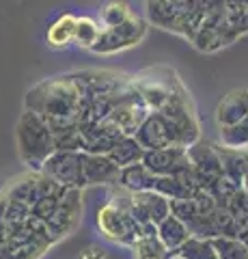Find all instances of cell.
Instances as JSON below:
<instances>
[{
	"label": "cell",
	"instance_id": "obj_2",
	"mask_svg": "<svg viewBox=\"0 0 248 259\" xmlns=\"http://www.w3.org/2000/svg\"><path fill=\"white\" fill-rule=\"evenodd\" d=\"M15 147L28 171L41 173L45 160L57 151V136L41 115L26 108L15 123Z\"/></svg>",
	"mask_w": 248,
	"mask_h": 259
},
{
	"label": "cell",
	"instance_id": "obj_3",
	"mask_svg": "<svg viewBox=\"0 0 248 259\" xmlns=\"http://www.w3.org/2000/svg\"><path fill=\"white\" fill-rule=\"evenodd\" d=\"M57 244L45 221L30 214L24 225L7 227L0 240V259H41L45 250Z\"/></svg>",
	"mask_w": 248,
	"mask_h": 259
},
{
	"label": "cell",
	"instance_id": "obj_6",
	"mask_svg": "<svg viewBox=\"0 0 248 259\" xmlns=\"http://www.w3.org/2000/svg\"><path fill=\"white\" fill-rule=\"evenodd\" d=\"M160 112L171 121V125L175 127V134H177V143L181 147H190V145H194L199 141V121L194 117V110H192L190 97L181 87Z\"/></svg>",
	"mask_w": 248,
	"mask_h": 259
},
{
	"label": "cell",
	"instance_id": "obj_17",
	"mask_svg": "<svg viewBox=\"0 0 248 259\" xmlns=\"http://www.w3.org/2000/svg\"><path fill=\"white\" fill-rule=\"evenodd\" d=\"M158 184V175H154L149 168L142 164V162H136L121 168V175H119L117 186L125 192H147V190H156Z\"/></svg>",
	"mask_w": 248,
	"mask_h": 259
},
{
	"label": "cell",
	"instance_id": "obj_18",
	"mask_svg": "<svg viewBox=\"0 0 248 259\" xmlns=\"http://www.w3.org/2000/svg\"><path fill=\"white\" fill-rule=\"evenodd\" d=\"M108 158L115 162L119 168H125L130 164H136V162H142L145 158V147L136 141V136H121L115 147L108 151Z\"/></svg>",
	"mask_w": 248,
	"mask_h": 259
},
{
	"label": "cell",
	"instance_id": "obj_27",
	"mask_svg": "<svg viewBox=\"0 0 248 259\" xmlns=\"http://www.w3.org/2000/svg\"><path fill=\"white\" fill-rule=\"evenodd\" d=\"M214 246L218 250L220 259H248V246L244 240L220 236V238H214Z\"/></svg>",
	"mask_w": 248,
	"mask_h": 259
},
{
	"label": "cell",
	"instance_id": "obj_19",
	"mask_svg": "<svg viewBox=\"0 0 248 259\" xmlns=\"http://www.w3.org/2000/svg\"><path fill=\"white\" fill-rule=\"evenodd\" d=\"M192 236V231L188 229V225L179 221L175 214L171 216H166L162 223L158 225V238L164 242V246L171 250H177L183 242H188V238Z\"/></svg>",
	"mask_w": 248,
	"mask_h": 259
},
{
	"label": "cell",
	"instance_id": "obj_13",
	"mask_svg": "<svg viewBox=\"0 0 248 259\" xmlns=\"http://www.w3.org/2000/svg\"><path fill=\"white\" fill-rule=\"evenodd\" d=\"M142 164H145L149 171L154 175H158V177L175 175V173L183 171L186 166H190L188 147H181V145H171V147L145 151Z\"/></svg>",
	"mask_w": 248,
	"mask_h": 259
},
{
	"label": "cell",
	"instance_id": "obj_15",
	"mask_svg": "<svg viewBox=\"0 0 248 259\" xmlns=\"http://www.w3.org/2000/svg\"><path fill=\"white\" fill-rule=\"evenodd\" d=\"M121 168L108 156L102 153H84V177L86 186H110L119 182Z\"/></svg>",
	"mask_w": 248,
	"mask_h": 259
},
{
	"label": "cell",
	"instance_id": "obj_12",
	"mask_svg": "<svg viewBox=\"0 0 248 259\" xmlns=\"http://www.w3.org/2000/svg\"><path fill=\"white\" fill-rule=\"evenodd\" d=\"M80 132H82V151L84 153H102V156H108V151L115 147V143L125 136L121 132L113 119H104L97 123H89V125H80Z\"/></svg>",
	"mask_w": 248,
	"mask_h": 259
},
{
	"label": "cell",
	"instance_id": "obj_29",
	"mask_svg": "<svg viewBox=\"0 0 248 259\" xmlns=\"http://www.w3.org/2000/svg\"><path fill=\"white\" fill-rule=\"evenodd\" d=\"M225 236L237 238V240H244L248 236V212H233L231 214V221L227 225Z\"/></svg>",
	"mask_w": 248,
	"mask_h": 259
},
{
	"label": "cell",
	"instance_id": "obj_10",
	"mask_svg": "<svg viewBox=\"0 0 248 259\" xmlns=\"http://www.w3.org/2000/svg\"><path fill=\"white\" fill-rule=\"evenodd\" d=\"M82 207H84L82 205V190L65 188L57 212L45 221L47 227H50L54 240L59 242L76 229V225L80 223V216H82Z\"/></svg>",
	"mask_w": 248,
	"mask_h": 259
},
{
	"label": "cell",
	"instance_id": "obj_30",
	"mask_svg": "<svg viewBox=\"0 0 248 259\" xmlns=\"http://www.w3.org/2000/svg\"><path fill=\"white\" fill-rule=\"evenodd\" d=\"M5 205H7V194L5 190L0 192V240L7 233V223H5Z\"/></svg>",
	"mask_w": 248,
	"mask_h": 259
},
{
	"label": "cell",
	"instance_id": "obj_24",
	"mask_svg": "<svg viewBox=\"0 0 248 259\" xmlns=\"http://www.w3.org/2000/svg\"><path fill=\"white\" fill-rule=\"evenodd\" d=\"M220 143L229 149H244L248 147V117L239 119L233 125L220 127Z\"/></svg>",
	"mask_w": 248,
	"mask_h": 259
},
{
	"label": "cell",
	"instance_id": "obj_28",
	"mask_svg": "<svg viewBox=\"0 0 248 259\" xmlns=\"http://www.w3.org/2000/svg\"><path fill=\"white\" fill-rule=\"evenodd\" d=\"M33 214V207L28 203H22V201H15L7 197V205H5V223L7 227H18L24 225Z\"/></svg>",
	"mask_w": 248,
	"mask_h": 259
},
{
	"label": "cell",
	"instance_id": "obj_20",
	"mask_svg": "<svg viewBox=\"0 0 248 259\" xmlns=\"http://www.w3.org/2000/svg\"><path fill=\"white\" fill-rule=\"evenodd\" d=\"M76 24H78V18L74 13H63L54 20L50 26H47V44L52 48H65L74 41V32H76Z\"/></svg>",
	"mask_w": 248,
	"mask_h": 259
},
{
	"label": "cell",
	"instance_id": "obj_7",
	"mask_svg": "<svg viewBox=\"0 0 248 259\" xmlns=\"http://www.w3.org/2000/svg\"><path fill=\"white\" fill-rule=\"evenodd\" d=\"M145 35H147V22L138 18V15H132V18H127L123 24H119L115 28H104L91 52H95V54L121 52L136 44H140L142 39H145Z\"/></svg>",
	"mask_w": 248,
	"mask_h": 259
},
{
	"label": "cell",
	"instance_id": "obj_14",
	"mask_svg": "<svg viewBox=\"0 0 248 259\" xmlns=\"http://www.w3.org/2000/svg\"><path fill=\"white\" fill-rule=\"evenodd\" d=\"M138 95L142 97V102L149 106V110H162L166 104L171 102V97L177 93V89L181 87L175 78H145L138 76V80H134L132 84Z\"/></svg>",
	"mask_w": 248,
	"mask_h": 259
},
{
	"label": "cell",
	"instance_id": "obj_23",
	"mask_svg": "<svg viewBox=\"0 0 248 259\" xmlns=\"http://www.w3.org/2000/svg\"><path fill=\"white\" fill-rule=\"evenodd\" d=\"M130 248L134 259H171V250L164 246V242L158 238V233L140 236Z\"/></svg>",
	"mask_w": 248,
	"mask_h": 259
},
{
	"label": "cell",
	"instance_id": "obj_8",
	"mask_svg": "<svg viewBox=\"0 0 248 259\" xmlns=\"http://www.w3.org/2000/svg\"><path fill=\"white\" fill-rule=\"evenodd\" d=\"M188 158H190L192 171L196 175L199 188L212 192L214 186L225 177V166H222V158H220L218 147H214V145L199 139L194 145L188 147Z\"/></svg>",
	"mask_w": 248,
	"mask_h": 259
},
{
	"label": "cell",
	"instance_id": "obj_11",
	"mask_svg": "<svg viewBox=\"0 0 248 259\" xmlns=\"http://www.w3.org/2000/svg\"><path fill=\"white\" fill-rule=\"evenodd\" d=\"M134 136H136V141L145 147V151L179 145L177 134H175V127L171 125V121L166 119L160 110H151L145 117V121L140 123V127L136 130Z\"/></svg>",
	"mask_w": 248,
	"mask_h": 259
},
{
	"label": "cell",
	"instance_id": "obj_9",
	"mask_svg": "<svg viewBox=\"0 0 248 259\" xmlns=\"http://www.w3.org/2000/svg\"><path fill=\"white\" fill-rule=\"evenodd\" d=\"M149 106L142 102V97L138 95L134 87L123 89L121 93H117L115 97V106L110 112V119L121 127V132L125 136H134L136 130L140 127V123L149 115Z\"/></svg>",
	"mask_w": 248,
	"mask_h": 259
},
{
	"label": "cell",
	"instance_id": "obj_5",
	"mask_svg": "<svg viewBox=\"0 0 248 259\" xmlns=\"http://www.w3.org/2000/svg\"><path fill=\"white\" fill-rule=\"evenodd\" d=\"M45 177L57 182L63 188H86L84 177V151H61L57 149L50 158L45 160L41 168Z\"/></svg>",
	"mask_w": 248,
	"mask_h": 259
},
{
	"label": "cell",
	"instance_id": "obj_21",
	"mask_svg": "<svg viewBox=\"0 0 248 259\" xmlns=\"http://www.w3.org/2000/svg\"><path fill=\"white\" fill-rule=\"evenodd\" d=\"M222 166H225V175L233 180L237 186H244L246 173H248V153L242 149H229V147H218Z\"/></svg>",
	"mask_w": 248,
	"mask_h": 259
},
{
	"label": "cell",
	"instance_id": "obj_25",
	"mask_svg": "<svg viewBox=\"0 0 248 259\" xmlns=\"http://www.w3.org/2000/svg\"><path fill=\"white\" fill-rule=\"evenodd\" d=\"M102 26L93 18H78L76 24V32H74V44L86 50H93V46L97 44V39L102 35Z\"/></svg>",
	"mask_w": 248,
	"mask_h": 259
},
{
	"label": "cell",
	"instance_id": "obj_22",
	"mask_svg": "<svg viewBox=\"0 0 248 259\" xmlns=\"http://www.w3.org/2000/svg\"><path fill=\"white\" fill-rule=\"evenodd\" d=\"M171 257H179V259H220L218 250L214 246V240L210 238H199V236H190L188 242L173 250Z\"/></svg>",
	"mask_w": 248,
	"mask_h": 259
},
{
	"label": "cell",
	"instance_id": "obj_31",
	"mask_svg": "<svg viewBox=\"0 0 248 259\" xmlns=\"http://www.w3.org/2000/svg\"><path fill=\"white\" fill-rule=\"evenodd\" d=\"M171 259H179V257H171Z\"/></svg>",
	"mask_w": 248,
	"mask_h": 259
},
{
	"label": "cell",
	"instance_id": "obj_26",
	"mask_svg": "<svg viewBox=\"0 0 248 259\" xmlns=\"http://www.w3.org/2000/svg\"><path fill=\"white\" fill-rule=\"evenodd\" d=\"M132 15L134 13L130 11V5L123 3V0H108L100 11L104 28H115L119 24H123L127 18H132Z\"/></svg>",
	"mask_w": 248,
	"mask_h": 259
},
{
	"label": "cell",
	"instance_id": "obj_4",
	"mask_svg": "<svg viewBox=\"0 0 248 259\" xmlns=\"http://www.w3.org/2000/svg\"><path fill=\"white\" fill-rule=\"evenodd\" d=\"M97 229L106 240L119 242V244L132 246L136 240L140 238L142 227L136 218L127 212L123 205H119L117 201H108L97 209Z\"/></svg>",
	"mask_w": 248,
	"mask_h": 259
},
{
	"label": "cell",
	"instance_id": "obj_16",
	"mask_svg": "<svg viewBox=\"0 0 248 259\" xmlns=\"http://www.w3.org/2000/svg\"><path fill=\"white\" fill-rule=\"evenodd\" d=\"M248 117V89H235L216 108V123L218 127L233 125L239 119Z\"/></svg>",
	"mask_w": 248,
	"mask_h": 259
},
{
	"label": "cell",
	"instance_id": "obj_1",
	"mask_svg": "<svg viewBox=\"0 0 248 259\" xmlns=\"http://www.w3.org/2000/svg\"><path fill=\"white\" fill-rule=\"evenodd\" d=\"M84 102V91L74 74L47 78L26 93V108L41 115L54 134L80 125Z\"/></svg>",
	"mask_w": 248,
	"mask_h": 259
}]
</instances>
